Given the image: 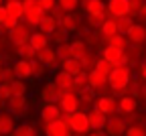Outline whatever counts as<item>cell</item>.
I'll list each match as a JSON object with an SVG mask.
<instances>
[{
    "label": "cell",
    "mask_w": 146,
    "mask_h": 136,
    "mask_svg": "<svg viewBox=\"0 0 146 136\" xmlns=\"http://www.w3.org/2000/svg\"><path fill=\"white\" fill-rule=\"evenodd\" d=\"M0 51H2V43H0Z\"/></svg>",
    "instance_id": "58"
},
{
    "label": "cell",
    "mask_w": 146,
    "mask_h": 136,
    "mask_svg": "<svg viewBox=\"0 0 146 136\" xmlns=\"http://www.w3.org/2000/svg\"><path fill=\"white\" fill-rule=\"evenodd\" d=\"M4 8L10 16L18 18V21H23V14H25V8H23V2L21 0H6L4 2Z\"/></svg>",
    "instance_id": "26"
},
{
    "label": "cell",
    "mask_w": 146,
    "mask_h": 136,
    "mask_svg": "<svg viewBox=\"0 0 146 136\" xmlns=\"http://www.w3.org/2000/svg\"><path fill=\"white\" fill-rule=\"evenodd\" d=\"M116 25H118V33H120V35H126L128 31L132 29L134 18H132V16H120V18H116Z\"/></svg>",
    "instance_id": "38"
},
{
    "label": "cell",
    "mask_w": 146,
    "mask_h": 136,
    "mask_svg": "<svg viewBox=\"0 0 146 136\" xmlns=\"http://www.w3.org/2000/svg\"><path fill=\"white\" fill-rule=\"evenodd\" d=\"M142 100H146V81H142V95H140Z\"/></svg>",
    "instance_id": "53"
},
{
    "label": "cell",
    "mask_w": 146,
    "mask_h": 136,
    "mask_svg": "<svg viewBox=\"0 0 146 136\" xmlns=\"http://www.w3.org/2000/svg\"><path fill=\"white\" fill-rule=\"evenodd\" d=\"M130 81H132V69L128 65L112 67V71L108 75V85L114 91V95H118V98H122V95L128 93V83Z\"/></svg>",
    "instance_id": "1"
},
{
    "label": "cell",
    "mask_w": 146,
    "mask_h": 136,
    "mask_svg": "<svg viewBox=\"0 0 146 136\" xmlns=\"http://www.w3.org/2000/svg\"><path fill=\"white\" fill-rule=\"evenodd\" d=\"M59 25H61L63 29H67L69 33H73V31H79V27H81V21H79V16H77L75 12H65V14L61 16Z\"/></svg>",
    "instance_id": "22"
},
{
    "label": "cell",
    "mask_w": 146,
    "mask_h": 136,
    "mask_svg": "<svg viewBox=\"0 0 146 136\" xmlns=\"http://www.w3.org/2000/svg\"><path fill=\"white\" fill-rule=\"evenodd\" d=\"M69 45H71V57H75V59H79V57L89 49V47H87V43L83 41V39H75V41H69Z\"/></svg>",
    "instance_id": "34"
},
{
    "label": "cell",
    "mask_w": 146,
    "mask_h": 136,
    "mask_svg": "<svg viewBox=\"0 0 146 136\" xmlns=\"http://www.w3.org/2000/svg\"><path fill=\"white\" fill-rule=\"evenodd\" d=\"M2 4H4V0H0V6H2Z\"/></svg>",
    "instance_id": "57"
},
{
    "label": "cell",
    "mask_w": 146,
    "mask_h": 136,
    "mask_svg": "<svg viewBox=\"0 0 146 136\" xmlns=\"http://www.w3.org/2000/svg\"><path fill=\"white\" fill-rule=\"evenodd\" d=\"M10 91L12 95H27V83L23 79H14L10 81Z\"/></svg>",
    "instance_id": "41"
},
{
    "label": "cell",
    "mask_w": 146,
    "mask_h": 136,
    "mask_svg": "<svg viewBox=\"0 0 146 136\" xmlns=\"http://www.w3.org/2000/svg\"><path fill=\"white\" fill-rule=\"evenodd\" d=\"M14 75H16V79H29V77H33V69H31V61L29 59H16L14 65Z\"/></svg>",
    "instance_id": "19"
},
{
    "label": "cell",
    "mask_w": 146,
    "mask_h": 136,
    "mask_svg": "<svg viewBox=\"0 0 146 136\" xmlns=\"http://www.w3.org/2000/svg\"><path fill=\"white\" fill-rule=\"evenodd\" d=\"M31 33H33V29H31L27 23H18L14 29L8 31V39H10V43H12L14 47H21V45L29 43Z\"/></svg>",
    "instance_id": "6"
},
{
    "label": "cell",
    "mask_w": 146,
    "mask_h": 136,
    "mask_svg": "<svg viewBox=\"0 0 146 136\" xmlns=\"http://www.w3.org/2000/svg\"><path fill=\"white\" fill-rule=\"evenodd\" d=\"M45 136H71V128L63 118L55 120V122H47L45 124Z\"/></svg>",
    "instance_id": "12"
},
{
    "label": "cell",
    "mask_w": 146,
    "mask_h": 136,
    "mask_svg": "<svg viewBox=\"0 0 146 136\" xmlns=\"http://www.w3.org/2000/svg\"><path fill=\"white\" fill-rule=\"evenodd\" d=\"M10 136H36V128L29 122H21V124H16V128L12 130Z\"/></svg>",
    "instance_id": "32"
},
{
    "label": "cell",
    "mask_w": 146,
    "mask_h": 136,
    "mask_svg": "<svg viewBox=\"0 0 146 136\" xmlns=\"http://www.w3.org/2000/svg\"><path fill=\"white\" fill-rule=\"evenodd\" d=\"M16 128V120L8 110H0V136H10Z\"/></svg>",
    "instance_id": "16"
},
{
    "label": "cell",
    "mask_w": 146,
    "mask_h": 136,
    "mask_svg": "<svg viewBox=\"0 0 146 136\" xmlns=\"http://www.w3.org/2000/svg\"><path fill=\"white\" fill-rule=\"evenodd\" d=\"M94 108H98L102 114L106 116H112L118 112V100H116V95H110V93H102L96 98L94 102Z\"/></svg>",
    "instance_id": "8"
},
{
    "label": "cell",
    "mask_w": 146,
    "mask_h": 136,
    "mask_svg": "<svg viewBox=\"0 0 146 136\" xmlns=\"http://www.w3.org/2000/svg\"><path fill=\"white\" fill-rule=\"evenodd\" d=\"M53 81L57 83V87L61 89V91H67V89H75L73 87V75L71 73H67V71H59V73H55V77H53Z\"/></svg>",
    "instance_id": "23"
},
{
    "label": "cell",
    "mask_w": 146,
    "mask_h": 136,
    "mask_svg": "<svg viewBox=\"0 0 146 136\" xmlns=\"http://www.w3.org/2000/svg\"><path fill=\"white\" fill-rule=\"evenodd\" d=\"M49 37H51V41H53L55 45H61V43H67V37H69V31H67V29H63V27L59 25V27L55 29V31H53V33H51Z\"/></svg>",
    "instance_id": "35"
},
{
    "label": "cell",
    "mask_w": 146,
    "mask_h": 136,
    "mask_svg": "<svg viewBox=\"0 0 146 136\" xmlns=\"http://www.w3.org/2000/svg\"><path fill=\"white\" fill-rule=\"evenodd\" d=\"M77 95H79V110H81V106H89V108H91V106H94V102H96V98H98L96 91L91 89L89 85L83 87V89H79Z\"/></svg>",
    "instance_id": "27"
},
{
    "label": "cell",
    "mask_w": 146,
    "mask_h": 136,
    "mask_svg": "<svg viewBox=\"0 0 146 136\" xmlns=\"http://www.w3.org/2000/svg\"><path fill=\"white\" fill-rule=\"evenodd\" d=\"M87 118H89V126H91V130H104V128H106L108 116L102 114L98 108H91V110L87 112Z\"/></svg>",
    "instance_id": "20"
},
{
    "label": "cell",
    "mask_w": 146,
    "mask_h": 136,
    "mask_svg": "<svg viewBox=\"0 0 146 136\" xmlns=\"http://www.w3.org/2000/svg\"><path fill=\"white\" fill-rule=\"evenodd\" d=\"M57 57H59V61H63V59H71V45H69V41L57 45Z\"/></svg>",
    "instance_id": "45"
},
{
    "label": "cell",
    "mask_w": 146,
    "mask_h": 136,
    "mask_svg": "<svg viewBox=\"0 0 146 136\" xmlns=\"http://www.w3.org/2000/svg\"><path fill=\"white\" fill-rule=\"evenodd\" d=\"M61 69L67 71V73H71V75H77L79 71H83L81 61L75 59V57H71V59H63V61H61Z\"/></svg>",
    "instance_id": "29"
},
{
    "label": "cell",
    "mask_w": 146,
    "mask_h": 136,
    "mask_svg": "<svg viewBox=\"0 0 146 136\" xmlns=\"http://www.w3.org/2000/svg\"><path fill=\"white\" fill-rule=\"evenodd\" d=\"M63 120L69 124L71 132H75V134H89V130H91L87 112H83V110H77L73 114H63Z\"/></svg>",
    "instance_id": "2"
},
{
    "label": "cell",
    "mask_w": 146,
    "mask_h": 136,
    "mask_svg": "<svg viewBox=\"0 0 146 136\" xmlns=\"http://www.w3.org/2000/svg\"><path fill=\"white\" fill-rule=\"evenodd\" d=\"M106 45H112V47H116V49H120V51H126L128 47H130V41H128V37L126 35H114V37H110L108 41H106Z\"/></svg>",
    "instance_id": "30"
},
{
    "label": "cell",
    "mask_w": 146,
    "mask_h": 136,
    "mask_svg": "<svg viewBox=\"0 0 146 136\" xmlns=\"http://www.w3.org/2000/svg\"><path fill=\"white\" fill-rule=\"evenodd\" d=\"M57 27H59L57 18H55V16H49V14H45V16L41 18V23H39V31L45 33V35H51Z\"/></svg>",
    "instance_id": "28"
},
{
    "label": "cell",
    "mask_w": 146,
    "mask_h": 136,
    "mask_svg": "<svg viewBox=\"0 0 146 136\" xmlns=\"http://www.w3.org/2000/svg\"><path fill=\"white\" fill-rule=\"evenodd\" d=\"M4 2H6V0H4Z\"/></svg>",
    "instance_id": "60"
},
{
    "label": "cell",
    "mask_w": 146,
    "mask_h": 136,
    "mask_svg": "<svg viewBox=\"0 0 146 136\" xmlns=\"http://www.w3.org/2000/svg\"><path fill=\"white\" fill-rule=\"evenodd\" d=\"M138 77L142 81H146V59L140 61V65H138Z\"/></svg>",
    "instance_id": "49"
},
{
    "label": "cell",
    "mask_w": 146,
    "mask_h": 136,
    "mask_svg": "<svg viewBox=\"0 0 146 136\" xmlns=\"http://www.w3.org/2000/svg\"><path fill=\"white\" fill-rule=\"evenodd\" d=\"M79 61H81V67H83V71H91L96 67V61H98V57H96V53L91 51V49H87L81 57H79Z\"/></svg>",
    "instance_id": "33"
},
{
    "label": "cell",
    "mask_w": 146,
    "mask_h": 136,
    "mask_svg": "<svg viewBox=\"0 0 146 136\" xmlns=\"http://www.w3.org/2000/svg\"><path fill=\"white\" fill-rule=\"evenodd\" d=\"M128 124L124 122V118L116 112L112 116H108V122H106V134L108 136H124Z\"/></svg>",
    "instance_id": "9"
},
{
    "label": "cell",
    "mask_w": 146,
    "mask_h": 136,
    "mask_svg": "<svg viewBox=\"0 0 146 136\" xmlns=\"http://www.w3.org/2000/svg\"><path fill=\"white\" fill-rule=\"evenodd\" d=\"M89 87L94 89L96 93L106 91V87H110V85H108V77L102 75V73L96 71V69H91V71H89Z\"/></svg>",
    "instance_id": "18"
},
{
    "label": "cell",
    "mask_w": 146,
    "mask_h": 136,
    "mask_svg": "<svg viewBox=\"0 0 146 136\" xmlns=\"http://www.w3.org/2000/svg\"><path fill=\"white\" fill-rule=\"evenodd\" d=\"M16 55H18V59H29V61H33V59H36V49H35L31 43H25V45H21V47H16Z\"/></svg>",
    "instance_id": "31"
},
{
    "label": "cell",
    "mask_w": 146,
    "mask_h": 136,
    "mask_svg": "<svg viewBox=\"0 0 146 136\" xmlns=\"http://www.w3.org/2000/svg\"><path fill=\"white\" fill-rule=\"evenodd\" d=\"M94 69L108 77V75H110V71H112V63H108L104 57H98V61H96V67H94Z\"/></svg>",
    "instance_id": "43"
},
{
    "label": "cell",
    "mask_w": 146,
    "mask_h": 136,
    "mask_svg": "<svg viewBox=\"0 0 146 136\" xmlns=\"http://www.w3.org/2000/svg\"><path fill=\"white\" fill-rule=\"evenodd\" d=\"M79 2H81V0H79Z\"/></svg>",
    "instance_id": "59"
},
{
    "label": "cell",
    "mask_w": 146,
    "mask_h": 136,
    "mask_svg": "<svg viewBox=\"0 0 146 136\" xmlns=\"http://www.w3.org/2000/svg\"><path fill=\"white\" fill-rule=\"evenodd\" d=\"M14 79H16V75H14L12 67H2L0 69V83H10Z\"/></svg>",
    "instance_id": "44"
},
{
    "label": "cell",
    "mask_w": 146,
    "mask_h": 136,
    "mask_svg": "<svg viewBox=\"0 0 146 136\" xmlns=\"http://www.w3.org/2000/svg\"><path fill=\"white\" fill-rule=\"evenodd\" d=\"M59 108L63 110V114H73L79 110V95H77V89H67L61 93L59 98Z\"/></svg>",
    "instance_id": "7"
},
{
    "label": "cell",
    "mask_w": 146,
    "mask_h": 136,
    "mask_svg": "<svg viewBox=\"0 0 146 136\" xmlns=\"http://www.w3.org/2000/svg\"><path fill=\"white\" fill-rule=\"evenodd\" d=\"M6 108L12 116H27V110H29L27 95H12V98H8Z\"/></svg>",
    "instance_id": "11"
},
{
    "label": "cell",
    "mask_w": 146,
    "mask_h": 136,
    "mask_svg": "<svg viewBox=\"0 0 146 136\" xmlns=\"http://www.w3.org/2000/svg\"><path fill=\"white\" fill-rule=\"evenodd\" d=\"M81 8L85 14H102L106 12V0H81Z\"/></svg>",
    "instance_id": "21"
},
{
    "label": "cell",
    "mask_w": 146,
    "mask_h": 136,
    "mask_svg": "<svg viewBox=\"0 0 146 136\" xmlns=\"http://www.w3.org/2000/svg\"><path fill=\"white\" fill-rule=\"evenodd\" d=\"M18 23H21V21H18V18H14V16H10V14H8V18L4 21V25H2V27H4L6 31H10V29H14V27H16Z\"/></svg>",
    "instance_id": "48"
},
{
    "label": "cell",
    "mask_w": 146,
    "mask_h": 136,
    "mask_svg": "<svg viewBox=\"0 0 146 136\" xmlns=\"http://www.w3.org/2000/svg\"><path fill=\"white\" fill-rule=\"evenodd\" d=\"M124 136H146V126L144 124H132V126H128Z\"/></svg>",
    "instance_id": "42"
},
{
    "label": "cell",
    "mask_w": 146,
    "mask_h": 136,
    "mask_svg": "<svg viewBox=\"0 0 146 136\" xmlns=\"http://www.w3.org/2000/svg\"><path fill=\"white\" fill-rule=\"evenodd\" d=\"M142 6V0H130V16H138Z\"/></svg>",
    "instance_id": "47"
},
{
    "label": "cell",
    "mask_w": 146,
    "mask_h": 136,
    "mask_svg": "<svg viewBox=\"0 0 146 136\" xmlns=\"http://www.w3.org/2000/svg\"><path fill=\"white\" fill-rule=\"evenodd\" d=\"M61 89L57 87V83L55 81H47L43 87H41V93H39V98L43 100V104H57L59 98H61Z\"/></svg>",
    "instance_id": "10"
},
{
    "label": "cell",
    "mask_w": 146,
    "mask_h": 136,
    "mask_svg": "<svg viewBox=\"0 0 146 136\" xmlns=\"http://www.w3.org/2000/svg\"><path fill=\"white\" fill-rule=\"evenodd\" d=\"M36 59H39L47 69H53L55 65L59 63V57H57V51H55L51 45L49 47H45V49H41V51H36Z\"/></svg>",
    "instance_id": "14"
},
{
    "label": "cell",
    "mask_w": 146,
    "mask_h": 136,
    "mask_svg": "<svg viewBox=\"0 0 146 136\" xmlns=\"http://www.w3.org/2000/svg\"><path fill=\"white\" fill-rule=\"evenodd\" d=\"M85 136H108V134H106V130H94V132H89Z\"/></svg>",
    "instance_id": "52"
},
{
    "label": "cell",
    "mask_w": 146,
    "mask_h": 136,
    "mask_svg": "<svg viewBox=\"0 0 146 136\" xmlns=\"http://www.w3.org/2000/svg\"><path fill=\"white\" fill-rule=\"evenodd\" d=\"M128 41H130V45H144L146 43V25L142 23H134L132 29L126 33Z\"/></svg>",
    "instance_id": "15"
},
{
    "label": "cell",
    "mask_w": 146,
    "mask_h": 136,
    "mask_svg": "<svg viewBox=\"0 0 146 136\" xmlns=\"http://www.w3.org/2000/svg\"><path fill=\"white\" fill-rule=\"evenodd\" d=\"M138 110V100L132 98V95H122V98H118V114L124 116V114H134Z\"/></svg>",
    "instance_id": "17"
},
{
    "label": "cell",
    "mask_w": 146,
    "mask_h": 136,
    "mask_svg": "<svg viewBox=\"0 0 146 136\" xmlns=\"http://www.w3.org/2000/svg\"><path fill=\"white\" fill-rule=\"evenodd\" d=\"M100 35H102V43H104V45H106V41H108L110 37L118 35V25H116L114 18H106L104 25L100 27Z\"/></svg>",
    "instance_id": "25"
},
{
    "label": "cell",
    "mask_w": 146,
    "mask_h": 136,
    "mask_svg": "<svg viewBox=\"0 0 146 136\" xmlns=\"http://www.w3.org/2000/svg\"><path fill=\"white\" fill-rule=\"evenodd\" d=\"M23 2V8H25V14H23V18H25V23L31 27V29H35V27H39V23H41V18L45 16V12H43V8L36 4V0H21Z\"/></svg>",
    "instance_id": "3"
},
{
    "label": "cell",
    "mask_w": 146,
    "mask_h": 136,
    "mask_svg": "<svg viewBox=\"0 0 146 136\" xmlns=\"http://www.w3.org/2000/svg\"><path fill=\"white\" fill-rule=\"evenodd\" d=\"M29 43H31L36 51H41V49H45V47L51 45V37L45 35V33H41V31H33V33H31V39H29Z\"/></svg>",
    "instance_id": "24"
},
{
    "label": "cell",
    "mask_w": 146,
    "mask_h": 136,
    "mask_svg": "<svg viewBox=\"0 0 146 136\" xmlns=\"http://www.w3.org/2000/svg\"><path fill=\"white\" fill-rule=\"evenodd\" d=\"M8 18V12H6V8H4V4L0 6V25H4V21Z\"/></svg>",
    "instance_id": "50"
},
{
    "label": "cell",
    "mask_w": 146,
    "mask_h": 136,
    "mask_svg": "<svg viewBox=\"0 0 146 136\" xmlns=\"http://www.w3.org/2000/svg\"><path fill=\"white\" fill-rule=\"evenodd\" d=\"M39 114H41V120H43L45 124L63 118V110L59 108V104H43V108H41Z\"/></svg>",
    "instance_id": "13"
},
{
    "label": "cell",
    "mask_w": 146,
    "mask_h": 136,
    "mask_svg": "<svg viewBox=\"0 0 146 136\" xmlns=\"http://www.w3.org/2000/svg\"><path fill=\"white\" fill-rule=\"evenodd\" d=\"M4 106H6V100H2V98H0V110H2Z\"/></svg>",
    "instance_id": "54"
},
{
    "label": "cell",
    "mask_w": 146,
    "mask_h": 136,
    "mask_svg": "<svg viewBox=\"0 0 146 136\" xmlns=\"http://www.w3.org/2000/svg\"><path fill=\"white\" fill-rule=\"evenodd\" d=\"M36 4L43 8V12H45V14H49L55 6H57V0H36Z\"/></svg>",
    "instance_id": "46"
},
{
    "label": "cell",
    "mask_w": 146,
    "mask_h": 136,
    "mask_svg": "<svg viewBox=\"0 0 146 136\" xmlns=\"http://www.w3.org/2000/svg\"><path fill=\"white\" fill-rule=\"evenodd\" d=\"M57 6L63 12H75L79 6V0H57Z\"/></svg>",
    "instance_id": "40"
},
{
    "label": "cell",
    "mask_w": 146,
    "mask_h": 136,
    "mask_svg": "<svg viewBox=\"0 0 146 136\" xmlns=\"http://www.w3.org/2000/svg\"><path fill=\"white\" fill-rule=\"evenodd\" d=\"M87 18H85V23H87V27L89 29H100L102 25H104V21H106V12H102V14H85Z\"/></svg>",
    "instance_id": "37"
},
{
    "label": "cell",
    "mask_w": 146,
    "mask_h": 136,
    "mask_svg": "<svg viewBox=\"0 0 146 136\" xmlns=\"http://www.w3.org/2000/svg\"><path fill=\"white\" fill-rule=\"evenodd\" d=\"M89 85V71H79L77 75H73V87L77 91Z\"/></svg>",
    "instance_id": "36"
},
{
    "label": "cell",
    "mask_w": 146,
    "mask_h": 136,
    "mask_svg": "<svg viewBox=\"0 0 146 136\" xmlns=\"http://www.w3.org/2000/svg\"><path fill=\"white\" fill-rule=\"evenodd\" d=\"M138 16L146 21V0H142V6H140V12H138Z\"/></svg>",
    "instance_id": "51"
},
{
    "label": "cell",
    "mask_w": 146,
    "mask_h": 136,
    "mask_svg": "<svg viewBox=\"0 0 146 136\" xmlns=\"http://www.w3.org/2000/svg\"><path fill=\"white\" fill-rule=\"evenodd\" d=\"M106 16L108 18H120V16H130V0H108L106 2Z\"/></svg>",
    "instance_id": "5"
},
{
    "label": "cell",
    "mask_w": 146,
    "mask_h": 136,
    "mask_svg": "<svg viewBox=\"0 0 146 136\" xmlns=\"http://www.w3.org/2000/svg\"><path fill=\"white\" fill-rule=\"evenodd\" d=\"M71 136H85V134H75V132H71Z\"/></svg>",
    "instance_id": "55"
},
{
    "label": "cell",
    "mask_w": 146,
    "mask_h": 136,
    "mask_svg": "<svg viewBox=\"0 0 146 136\" xmlns=\"http://www.w3.org/2000/svg\"><path fill=\"white\" fill-rule=\"evenodd\" d=\"M2 67H4V65H2V57H0V69H2Z\"/></svg>",
    "instance_id": "56"
},
{
    "label": "cell",
    "mask_w": 146,
    "mask_h": 136,
    "mask_svg": "<svg viewBox=\"0 0 146 136\" xmlns=\"http://www.w3.org/2000/svg\"><path fill=\"white\" fill-rule=\"evenodd\" d=\"M102 57H104L108 63H112V67L128 65V63H130L126 51H120V49H116V47H112V45H104V47H102Z\"/></svg>",
    "instance_id": "4"
},
{
    "label": "cell",
    "mask_w": 146,
    "mask_h": 136,
    "mask_svg": "<svg viewBox=\"0 0 146 136\" xmlns=\"http://www.w3.org/2000/svg\"><path fill=\"white\" fill-rule=\"evenodd\" d=\"M31 69H33V77H36V79L45 77V75H47V71H49V69L39 61V59H33V61H31Z\"/></svg>",
    "instance_id": "39"
}]
</instances>
